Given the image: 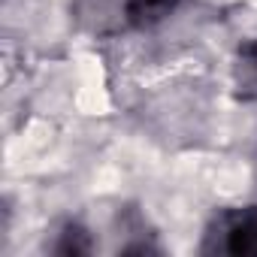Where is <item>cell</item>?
I'll use <instances>...</instances> for the list:
<instances>
[{
  "label": "cell",
  "mask_w": 257,
  "mask_h": 257,
  "mask_svg": "<svg viewBox=\"0 0 257 257\" xmlns=\"http://www.w3.org/2000/svg\"><path fill=\"white\" fill-rule=\"evenodd\" d=\"M179 0H137V19H140V28H149L161 19H167L173 10H176Z\"/></svg>",
  "instance_id": "obj_4"
},
{
  "label": "cell",
  "mask_w": 257,
  "mask_h": 257,
  "mask_svg": "<svg viewBox=\"0 0 257 257\" xmlns=\"http://www.w3.org/2000/svg\"><path fill=\"white\" fill-rule=\"evenodd\" d=\"M233 88L242 103H257V40L239 49L233 64Z\"/></svg>",
  "instance_id": "obj_3"
},
{
  "label": "cell",
  "mask_w": 257,
  "mask_h": 257,
  "mask_svg": "<svg viewBox=\"0 0 257 257\" xmlns=\"http://www.w3.org/2000/svg\"><path fill=\"white\" fill-rule=\"evenodd\" d=\"M200 251L224 257H257V206L221 209L209 221Z\"/></svg>",
  "instance_id": "obj_1"
},
{
  "label": "cell",
  "mask_w": 257,
  "mask_h": 257,
  "mask_svg": "<svg viewBox=\"0 0 257 257\" xmlns=\"http://www.w3.org/2000/svg\"><path fill=\"white\" fill-rule=\"evenodd\" d=\"M76 25L91 37H118L140 28L137 0H73Z\"/></svg>",
  "instance_id": "obj_2"
},
{
  "label": "cell",
  "mask_w": 257,
  "mask_h": 257,
  "mask_svg": "<svg viewBox=\"0 0 257 257\" xmlns=\"http://www.w3.org/2000/svg\"><path fill=\"white\" fill-rule=\"evenodd\" d=\"M58 254H88L91 251V242H88V233L79 227V224H67V230L61 233V242L55 245Z\"/></svg>",
  "instance_id": "obj_5"
}]
</instances>
